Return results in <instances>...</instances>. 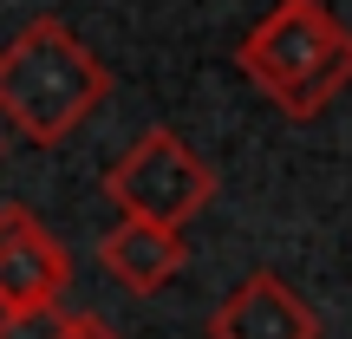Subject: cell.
Wrapping results in <instances>:
<instances>
[{
    "mask_svg": "<svg viewBox=\"0 0 352 339\" xmlns=\"http://www.w3.org/2000/svg\"><path fill=\"white\" fill-rule=\"evenodd\" d=\"M111 98L104 59L65 20L39 13L0 46V118L33 144H65Z\"/></svg>",
    "mask_w": 352,
    "mask_h": 339,
    "instance_id": "6da1fadb",
    "label": "cell"
},
{
    "mask_svg": "<svg viewBox=\"0 0 352 339\" xmlns=\"http://www.w3.org/2000/svg\"><path fill=\"white\" fill-rule=\"evenodd\" d=\"M235 65L261 98H274L280 118L307 124L352 85V26L327 0H274L235 46Z\"/></svg>",
    "mask_w": 352,
    "mask_h": 339,
    "instance_id": "7a4b0ae2",
    "label": "cell"
},
{
    "mask_svg": "<svg viewBox=\"0 0 352 339\" xmlns=\"http://www.w3.org/2000/svg\"><path fill=\"white\" fill-rule=\"evenodd\" d=\"M104 196L118 202V215L176 228L183 235L202 209L215 202V170L176 138L170 124H151L111 170H104Z\"/></svg>",
    "mask_w": 352,
    "mask_h": 339,
    "instance_id": "3957f363",
    "label": "cell"
},
{
    "mask_svg": "<svg viewBox=\"0 0 352 339\" xmlns=\"http://www.w3.org/2000/svg\"><path fill=\"white\" fill-rule=\"evenodd\" d=\"M72 287V254L33 209H0V320L59 314V294Z\"/></svg>",
    "mask_w": 352,
    "mask_h": 339,
    "instance_id": "277c9868",
    "label": "cell"
},
{
    "mask_svg": "<svg viewBox=\"0 0 352 339\" xmlns=\"http://www.w3.org/2000/svg\"><path fill=\"white\" fill-rule=\"evenodd\" d=\"M209 339H320V314L280 274L254 267V274L235 281V287L222 294V307L209 314Z\"/></svg>",
    "mask_w": 352,
    "mask_h": 339,
    "instance_id": "5b68a950",
    "label": "cell"
},
{
    "mask_svg": "<svg viewBox=\"0 0 352 339\" xmlns=\"http://www.w3.org/2000/svg\"><path fill=\"white\" fill-rule=\"evenodd\" d=\"M98 261L118 287L131 294H157L164 281L183 267V235L176 228H157V222H138V215H118L98 241Z\"/></svg>",
    "mask_w": 352,
    "mask_h": 339,
    "instance_id": "8992f818",
    "label": "cell"
},
{
    "mask_svg": "<svg viewBox=\"0 0 352 339\" xmlns=\"http://www.w3.org/2000/svg\"><path fill=\"white\" fill-rule=\"evenodd\" d=\"M52 339H118V333L104 327V320H91V314H65L59 307V333Z\"/></svg>",
    "mask_w": 352,
    "mask_h": 339,
    "instance_id": "52a82bcc",
    "label": "cell"
},
{
    "mask_svg": "<svg viewBox=\"0 0 352 339\" xmlns=\"http://www.w3.org/2000/svg\"><path fill=\"white\" fill-rule=\"evenodd\" d=\"M59 314H33V320H0V339H52Z\"/></svg>",
    "mask_w": 352,
    "mask_h": 339,
    "instance_id": "ba28073f",
    "label": "cell"
},
{
    "mask_svg": "<svg viewBox=\"0 0 352 339\" xmlns=\"http://www.w3.org/2000/svg\"><path fill=\"white\" fill-rule=\"evenodd\" d=\"M0 157H7V138H0Z\"/></svg>",
    "mask_w": 352,
    "mask_h": 339,
    "instance_id": "9c48e42d",
    "label": "cell"
}]
</instances>
